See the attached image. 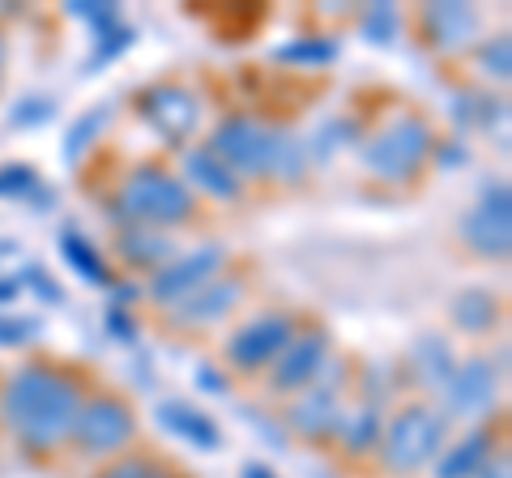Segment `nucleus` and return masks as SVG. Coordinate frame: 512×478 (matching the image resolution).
Segmentation results:
<instances>
[{"instance_id": "f257e3e1", "label": "nucleus", "mask_w": 512, "mask_h": 478, "mask_svg": "<svg viewBox=\"0 0 512 478\" xmlns=\"http://www.w3.org/2000/svg\"><path fill=\"white\" fill-rule=\"evenodd\" d=\"M82 410V389L69 376L52 368H22L5 385V414L9 427L22 436L26 449L47 453L73 432V419Z\"/></svg>"}, {"instance_id": "f03ea898", "label": "nucleus", "mask_w": 512, "mask_h": 478, "mask_svg": "<svg viewBox=\"0 0 512 478\" xmlns=\"http://www.w3.org/2000/svg\"><path fill=\"white\" fill-rule=\"evenodd\" d=\"M116 210H124V218H137L141 227H171V222H184L192 214V197L188 188L175 180V175L158 171V167H141L128 175L124 197Z\"/></svg>"}, {"instance_id": "7ed1b4c3", "label": "nucleus", "mask_w": 512, "mask_h": 478, "mask_svg": "<svg viewBox=\"0 0 512 478\" xmlns=\"http://www.w3.org/2000/svg\"><path fill=\"white\" fill-rule=\"evenodd\" d=\"M448 419L440 410L427 406H410L397 419L384 427V466L389 470H419L427 457H436V449L444 444Z\"/></svg>"}, {"instance_id": "20e7f679", "label": "nucleus", "mask_w": 512, "mask_h": 478, "mask_svg": "<svg viewBox=\"0 0 512 478\" xmlns=\"http://www.w3.org/2000/svg\"><path fill=\"white\" fill-rule=\"evenodd\" d=\"M427 154H431V129L423 120L402 116V120H393L376 141H367L363 163L372 175H380V180H410V175L423 167Z\"/></svg>"}, {"instance_id": "39448f33", "label": "nucleus", "mask_w": 512, "mask_h": 478, "mask_svg": "<svg viewBox=\"0 0 512 478\" xmlns=\"http://www.w3.org/2000/svg\"><path fill=\"white\" fill-rule=\"evenodd\" d=\"M278 129H265L248 116H231L218 124L214 133V154L227 163L231 171H248V175H274V154H278Z\"/></svg>"}, {"instance_id": "423d86ee", "label": "nucleus", "mask_w": 512, "mask_h": 478, "mask_svg": "<svg viewBox=\"0 0 512 478\" xmlns=\"http://www.w3.org/2000/svg\"><path fill=\"white\" fill-rule=\"evenodd\" d=\"M86 453H116L120 444L133 440V410L116 397H94L77 410L73 432H69Z\"/></svg>"}, {"instance_id": "0eeeda50", "label": "nucleus", "mask_w": 512, "mask_h": 478, "mask_svg": "<svg viewBox=\"0 0 512 478\" xmlns=\"http://www.w3.org/2000/svg\"><path fill=\"white\" fill-rule=\"evenodd\" d=\"M141 116H146L150 129L171 141V146H184V141L192 137V129H197V99L175 86V82H163V86H150L146 94H141Z\"/></svg>"}, {"instance_id": "6e6552de", "label": "nucleus", "mask_w": 512, "mask_h": 478, "mask_svg": "<svg viewBox=\"0 0 512 478\" xmlns=\"http://www.w3.org/2000/svg\"><path fill=\"white\" fill-rule=\"evenodd\" d=\"M295 338V325H291V316H282V312H265V316H256V321H248L244 329L231 338L227 346V355L235 368H265L269 359H278L286 346H291Z\"/></svg>"}, {"instance_id": "1a4fd4ad", "label": "nucleus", "mask_w": 512, "mask_h": 478, "mask_svg": "<svg viewBox=\"0 0 512 478\" xmlns=\"http://www.w3.org/2000/svg\"><path fill=\"white\" fill-rule=\"evenodd\" d=\"M461 231H466L474 252H483V257H504L508 244H512V193H508V184L491 188L483 197V205L470 210V218L461 222Z\"/></svg>"}, {"instance_id": "9d476101", "label": "nucleus", "mask_w": 512, "mask_h": 478, "mask_svg": "<svg viewBox=\"0 0 512 478\" xmlns=\"http://www.w3.org/2000/svg\"><path fill=\"white\" fill-rule=\"evenodd\" d=\"M222 248L218 244H210V248H197V252H188L184 261H175V265H167L163 274L154 278V299H163V304H171V299H184V295H192V291H201L205 282H214V274L222 269Z\"/></svg>"}, {"instance_id": "9b49d317", "label": "nucleus", "mask_w": 512, "mask_h": 478, "mask_svg": "<svg viewBox=\"0 0 512 478\" xmlns=\"http://www.w3.org/2000/svg\"><path fill=\"white\" fill-rule=\"evenodd\" d=\"M444 397H448V410H457V414L483 410L495 397V368L487 359L461 363V368H453V376L444 380Z\"/></svg>"}, {"instance_id": "f8f14e48", "label": "nucleus", "mask_w": 512, "mask_h": 478, "mask_svg": "<svg viewBox=\"0 0 512 478\" xmlns=\"http://www.w3.org/2000/svg\"><path fill=\"white\" fill-rule=\"evenodd\" d=\"M325 350L329 342L320 333H308V338H291V346L278 355V368H274V389H303L308 380L320 372L325 363Z\"/></svg>"}, {"instance_id": "ddd939ff", "label": "nucleus", "mask_w": 512, "mask_h": 478, "mask_svg": "<svg viewBox=\"0 0 512 478\" xmlns=\"http://www.w3.org/2000/svg\"><path fill=\"white\" fill-rule=\"evenodd\" d=\"M239 295H244V282L239 278H214L205 282L201 291H192L180 299V321L184 325H205V321H218V316H227Z\"/></svg>"}, {"instance_id": "4468645a", "label": "nucleus", "mask_w": 512, "mask_h": 478, "mask_svg": "<svg viewBox=\"0 0 512 478\" xmlns=\"http://www.w3.org/2000/svg\"><path fill=\"white\" fill-rule=\"evenodd\" d=\"M158 423L167 427V432H175L180 440H188L192 449H218L222 444V432H218V423L210 419V414H201L197 406H184V402H163L158 406Z\"/></svg>"}, {"instance_id": "2eb2a0df", "label": "nucleus", "mask_w": 512, "mask_h": 478, "mask_svg": "<svg viewBox=\"0 0 512 478\" xmlns=\"http://www.w3.org/2000/svg\"><path fill=\"white\" fill-rule=\"evenodd\" d=\"M423 26L436 47H466L478 30V13L470 5H431L423 13Z\"/></svg>"}, {"instance_id": "dca6fc26", "label": "nucleus", "mask_w": 512, "mask_h": 478, "mask_svg": "<svg viewBox=\"0 0 512 478\" xmlns=\"http://www.w3.org/2000/svg\"><path fill=\"white\" fill-rule=\"evenodd\" d=\"M291 423H295V432H303L308 440H325L338 432V423H342V414H338V397H333V389H312L303 402L291 410Z\"/></svg>"}, {"instance_id": "f3484780", "label": "nucleus", "mask_w": 512, "mask_h": 478, "mask_svg": "<svg viewBox=\"0 0 512 478\" xmlns=\"http://www.w3.org/2000/svg\"><path fill=\"white\" fill-rule=\"evenodd\" d=\"M184 171H188V180L192 184H201L205 193H214L222 201H235L239 197V175L222 163V158L214 150H192L184 158Z\"/></svg>"}, {"instance_id": "a211bd4d", "label": "nucleus", "mask_w": 512, "mask_h": 478, "mask_svg": "<svg viewBox=\"0 0 512 478\" xmlns=\"http://www.w3.org/2000/svg\"><path fill=\"white\" fill-rule=\"evenodd\" d=\"M60 252H64V261H69L86 282H94V286H107V282H111L103 257L94 252L90 239H86V235H77L73 227H64V231H60Z\"/></svg>"}, {"instance_id": "6ab92c4d", "label": "nucleus", "mask_w": 512, "mask_h": 478, "mask_svg": "<svg viewBox=\"0 0 512 478\" xmlns=\"http://www.w3.org/2000/svg\"><path fill=\"white\" fill-rule=\"evenodd\" d=\"M487 449H491V436L487 432L466 436L461 444H453V449L444 453V461L436 466V478H470L487 461Z\"/></svg>"}, {"instance_id": "aec40b11", "label": "nucleus", "mask_w": 512, "mask_h": 478, "mask_svg": "<svg viewBox=\"0 0 512 478\" xmlns=\"http://www.w3.org/2000/svg\"><path fill=\"white\" fill-rule=\"evenodd\" d=\"M495 316H500V304H495L491 291H461V295L453 299V321L466 329V333L491 329Z\"/></svg>"}, {"instance_id": "412c9836", "label": "nucleus", "mask_w": 512, "mask_h": 478, "mask_svg": "<svg viewBox=\"0 0 512 478\" xmlns=\"http://www.w3.org/2000/svg\"><path fill=\"white\" fill-rule=\"evenodd\" d=\"M380 414L376 406H363L355 414H342V423H338V436L346 444V453H367V449H376V440H380Z\"/></svg>"}, {"instance_id": "4be33fe9", "label": "nucleus", "mask_w": 512, "mask_h": 478, "mask_svg": "<svg viewBox=\"0 0 512 478\" xmlns=\"http://www.w3.org/2000/svg\"><path fill=\"white\" fill-rule=\"evenodd\" d=\"M410 363H414V376H419L423 385H444V380L453 376V355H448V346L440 338H427V342L414 346Z\"/></svg>"}, {"instance_id": "5701e85b", "label": "nucleus", "mask_w": 512, "mask_h": 478, "mask_svg": "<svg viewBox=\"0 0 512 478\" xmlns=\"http://www.w3.org/2000/svg\"><path fill=\"white\" fill-rule=\"evenodd\" d=\"M120 252H124V261H133V265H158L171 257V244L163 235H154L150 227H133L120 235Z\"/></svg>"}, {"instance_id": "b1692460", "label": "nucleus", "mask_w": 512, "mask_h": 478, "mask_svg": "<svg viewBox=\"0 0 512 478\" xmlns=\"http://www.w3.org/2000/svg\"><path fill=\"white\" fill-rule=\"evenodd\" d=\"M333 56H338V43L329 39H299L278 47V60H291V65H329Z\"/></svg>"}, {"instance_id": "393cba45", "label": "nucleus", "mask_w": 512, "mask_h": 478, "mask_svg": "<svg viewBox=\"0 0 512 478\" xmlns=\"http://www.w3.org/2000/svg\"><path fill=\"white\" fill-rule=\"evenodd\" d=\"M103 124H107V107H94L90 116H82V120H77L73 129H69V137H64V158H69V163H73V158L82 154V146H90V137L99 133Z\"/></svg>"}, {"instance_id": "a878e982", "label": "nucleus", "mask_w": 512, "mask_h": 478, "mask_svg": "<svg viewBox=\"0 0 512 478\" xmlns=\"http://www.w3.org/2000/svg\"><path fill=\"white\" fill-rule=\"evenodd\" d=\"M128 43H133V30H128V26H116V30H107V35H99V39H94L90 69H103L107 60H116L120 52H128Z\"/></svg>"}, {"instance_id": "bb28decb", "label": "nucleus", "mask_w": 512, "mask_h": 478, "mask_svg": "<svg viewBox=\"0 0 512 478\" xmlns=\"http://www.w3.org/2000/svg\"><path fill=\"white\" fill-rule=\"evenodd\" d=\"M73 18H82L94 35H107V30L120 26V9L116 5H73Z\"/></svg>"}, {"instance_id": "cd10ccee", "label": "nucleus", "mask_w": 512, "mask_h": 478, "mask_svg": "<svg viewBox=\"0 0 512 478\" xmlns=\"http://www.w3.org/2000/svg\"><path fill=\"white\" fill-rule=\"evenodd\" d=\"M483 69H487L491 77H500V82L512 73V47H508V35L483 43Z\"/></svg>"}, {"instance_id": "c85d7f7f", "label": "nucleus", "mask_w": 512, "mask_h": 478, "mask_svg": "<svg viewBox=\"0 0 512 478\" xmlns=\"http://www.w3.org/2000/svg\"><path fill=\"white\" fill-rule=\"evenodd\" d=\"M363 30H367V39L372 43H389L397 35V13L389 5H376L372 13L363 18Z\"/></svg>"}, {"instance_id": "c756f323", "label": "nucleus", "mask_w": 512, "mask_h": 478, "mask_svg": "<svg viewBox=\"0 0 512 478\" xmlns=\"http://www.w3.org/2000/svg\"><path fill=\"white\" fill-rule=\"evenodd\" d=\"M35 188H39V180H35V171H30L26 163L22 167L13 163V167L0 171V193H5V197H13V193H35Z\"/></svg>"}, {"instance_id": "7c9ffc66", "label": "nucleus", "mask_w": 512, "mask_h": 478, "mask_svg": "<svg viewBox=\"0 0 512 478\" xmlns=\"http://www.w3.org/2000/svg\"><path fill=\"white\" fill-rule=\"evenodd\" d=\"M52 111H56V103H52V99H26V103L9 116V124H18V129H30V124L52 120Z\"/></svg>"}, {"instance_id": "2f4dec72", "label": "nucleus", "mask_w": 512, "mask_h": 478, "mask_svg": "<svg viewBox=\"0 0 512 478\" xmlns=\"http://www.w3.org/2000/svg\"><path fill=\"white\" fill-rule=\"evenodd\" d=\"M39 333V321H18V316H0V346H22Z\"/></svg>"}, {"instance_id": "473e14b6", "label": "nucleus", "mask_w": 512, "mask_h": 478, "mask_svg": "<svg viewBox=\"0 0 512 478\" xmlns=\"http://www.w3.org/2000/svg\"><path fill=\"white\" fill-rule=\"evenodd\" d=\"M350 133H355V129H350V120H333L329 129H320V133H316V141H320V146H316V154H320V158H329L333 150L342 146L338 137H350Z\"/></svg>"}, {"instance_id": "72a5a7b5", "label": "nucleus", "mask_w": 512, "mask_h": 478, "mask_svg": "<svg viewBox=\"0 0 512 478\" xmlns=\"http://www.w3.org/2000/svg\"><path fill=\"white\" fill-rule=\"evenodd\" d=\"M22 286H35V291H39V299H43V304H60V299H64V295H60V286H56V282H47L39 265H30V269H26V278H22Z\"/></svg>"}, {"instance_id": "f704fd0d", "label": "nucleus", "mask_w": 512, "mask_h": 478, "mask_svg": "<svg viewBox=\"0 0 512 478\" xmlns=\"http://www.w3.org/2000/svg\"><path fill=\"white\" fill-rule=\"evenodd\" d=\"M107 329L116 333V338H124V342H137V329H133V321H128L124 312H111L107 316Z\"/></svg>"}, {"instance_id": "c9c22d12", "label": "nucleus", "mask_w": 512, "mask_h": 478, "mask_svg": "<svg viewBox=\"0 0 512 478\" xmlns=\"http://www.w3.org/2000/svg\"><path fill=\"white\" fill-rule=\"evenodd\" d=\"M103 478H154V470L146 466V461H124L120 470H111V474H103Z\"/></svg>"}, {"instance_id": "e433bc0d", "label": "nucleus", "mask_w": 512, "mask_h": 478, "mask_svg": "<svg viewBox=\"0 0 512 478\" xmlns=\"http://www.w3.org/2000/svg\"><path fill=\"white\" fill-rule=\"evenodd\" d=\"M22 295V278H5L0 282V304H9V299Z\"/></svg>"}, {"instance_id": "4c0bfd02", "label": "nucleus", "mask_w": 512, "mask_h": 478, "mask_svg": "<svg viewBox=\"0 0 512 478\" xmlns=\"http://www.w3.org/2000/svg\"><path fill=\"white\" fill-rule=\"evenodd\" d=\"M197 376H201V389H210V393H222V389H227V385L218 380V372H210V368H201Z\"/></svg>"}, {"instance_id": "58836bf2", "label": "nucleus", "mask_w": 512, "mask_h": 478, "mask_svg": "<svg viewBox=\"0 0 512 478\" xmlns=\"http://www.w3.org/2000/svg\"><path fill=\"white\" fill-rule=\"evenodd\" d=\"M244 478H274L269 466H244Z\"/></svg>"}, {"instance_id": "ea45409f", "label": "nucleus", "mask_w": 512, "mask_h": 478, "mask_svg": "<svg viewBox=\"0 0 512 478\" xmlns=\"http://www.w3.org/2000/svg\"><path fill=\"white\" fill-rule=\"evenodd\" d=\"M487 478H508V457H500V466L487 470Z\"/></svg>"}, {"instance_id": "a19ab883", "label": "nucleus", "mask_w": 512, "mask_h": 478, "mask_svg": "<svg viewBox=\"0 0 512 478\" xmlns=\"http://www.w3.org/2000/svg\"><path fill=\"white\" fill-rule=\"evenodd\" d=\"M0 60H5V43H0Z\"/></svg>"}]
</instances>
